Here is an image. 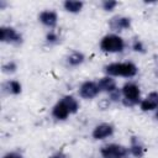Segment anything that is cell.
I'll return each mask as SVG.
<instances>
[{
  "label": "cell",
  "instance_id": "cell-1",
  "mask_svg": "<svg viewBox=\"0 0 158 158\" xmlns=\"http://www.w3.org/2000/svg\"><path fill=\"white\" fill-rule=\"evenodd\" d=\"M104 72L109 77L133 78L138 73V68L132 62H115L104 67Z\"/></svg>",
  "mask_w": 158,
  "mask_h": 158
},
{
  "label": "cell",
  "instance_id": "cell-2",
  "mask_svg": "<svg viewBox=\"0 0 158 158\" xmlns=\"http://www.w3.org/2000/svg\"><path fill=\"white\" fill-rule=\"evenodd\" d=\"M121 93H122L121 102L125 106L132 107L141 102V90L136 83H133V81L125 83L123 86L121 88Z\"/></svg>",
  "mask_w": 158,
  "mask_h": 158
},
{
  "label": "cell",
  "instance_id": "cell-3",
  "mask_svg": "<svg viewBox=\"0 0 158 158\" xmlns=\"http://www.w3.org/2000/svg\"><path fill=\"white\" fill-rule=\"evenodd\" d=\"M99 46L105 53H121L125 49V41L116 33H109L101 38Z\"/></svg>",
  "mask_w": 158,
  "mask_h": 158
},
{
  "label": "cell",
  "instance_id": "cell-4",
  "mask_svg": "<svg viewBox=\"0 0 158 158\" xmlns=\"http://www.w3.org/2000/svg\"><path fill=\"white\" fill-rule=\"evenodd\" d=\"M100 154L102 158H126L128 148L118 143H107L100 148Z\"/></svg>",
  "mask_w": 158,
  "mask_h": 158
},
{
  "label": "cell",
  "instance_id": "cell-5",
  "mask_svg": "<svg viewBox=\"0 0 158 158\" xmlns=\"http://www.w3.org/2000/svg\"><path fill=\"white\" fill-rule=\"evenodd\" d=\"M0 41L2 43L20 46L23 42L22 35L11 26H1L0 27Z\"/></svg>",
  "mask_w": 158,
  "mask_h": 158
},
{
  "label": "cell",
  "instance_id": "cell-6",
  "mask_svg": "<svg viewBox=\"0 0 158 158\" xmlns=\"http://www.w3.org/2000/svg\"><path fill=\"white\" fill-rule=\"evenodd\" d=\"M99 94H100V89H99L98 81L86 80L79 88V96L85 100H91V99L96 98Z\"/></svg>",
  "mask_w": 158,
  "mask_h": 158
},
{
  "label": "cell",
  "instance_id": "cell-7",
  "mask_svg": "<svg viewBox=\"0 0 158 158\" xmlns=\"http://www.w3.org/2000/svg\"><path fill=\"white\" fill-rule=\"evenodd\" d=\"M114 131H115V127L111 125V123H99L94 127L93 132H91V136L96 141H101V139H105L107 137H111L114 135Z\"/></svg>",
  "mask_w": 158,
  "mask_h": 158
},
{
  "label": "cell",
  "instance_id": "cell-8",
  "mask_svg": "<svg viewBox=\"0 0 158 158\" xmlns=\"http://www.w3.org/2000/svg\"><path fill=\"white\" fill-rule=\"evenodd\" d=\"M109 27L114 31V32H121L125 30H128L131 27V19L127 16H121V15H116L114 17L110 19L109 21Z\"/></svg>",
  "mask_w": 158,
  "mask_h": 158
},
{
  "label": "cell",
  "instance_id": "cell-9",
  "mask_svg": "<svg viewBox=\"0 0 158 158\" xmlns=\"http://www.w3.org/2000/svg\"><path fill=\"white\" fill-rule=\"evenodd\" d=\"M38 21L47 28H54L58 22V14L54 10H43L38 14Z\"/></svg>",
  "mask_w": 158,
  "mask_h": 158
},
{
  "label": "cell",
  "instance_id": "cell-10",
  "mask_svg": "<svg viewBox=\"0 0 158 158\" xmlns=\"http://www.w3.org/2000/svg\"><path fill=\"white\" fill-rule=\"evenodd\" d=\"M139 109L144 112L156 111L158 109V91H151L144 99L139 102Z\"/></svg>",
  "mask_w": 158,
  "mask_h": 158
},
{
  "label": "cell",
  "instance_id": "cell-11",
  "mask_svg": "<svg viewBox=\"0 0 158 158\" xmlns=\"http://www.w3.org/2000/svg\"><path fill=\"white\" fill-rule=\"evenodd\" d=\"M69 115H72V114H70L69 109L67 107V105L64 104V101L62 99L58 102H56V105L52 107V116L58 121L67 120L69 117Z\"/></svg>",
  "mask_w": 158,
  "mask_h": 158
},
{
  "label": "cell",
  "instance_id": "cell-12",
  "mask_svg": "<svg viewBox=\"0 0 158 158\" xmlns=\"http://www.w3.org/2000/svg\"><path fill=\"white\" fill-rule=\"evenodd\" d=\"M98 85H99L100 93L111 94L112 91H115V90L117 89L116 80H115L112 77H109V75H105V77L100 78V79L98 80Z\"/></svg>",
  "mask_w": 158,
  "mask_h": 158
},
{
  "label": "cell",
  "instance_id": "cell-13",
  "mask_svg": "<svg viewBox=\"0 0 158 158\" xmlns=\"http://www.w3.org/2000/svg\"><path fill=\"white\" fill-rule=\"evenodd\" d=\"M128 153L132 154L136 158H142L144 154V146L143 143L138 139V137H132L131 138V144L128 147Z\"/></svg>",
  "mask_w": 158,
  "mask_h": 158
},
{
  "label": "cell",
  "instance_id": "cell-14",
  "mask_svg": "<svg viewBox=\"0 0 158 158\" xmlns=\"http://www.w3.org/2000/svg\"><path fill=\"white\" fill-rule=\"evenodd\" d=\"M2 91L9 95H19L22 91V85L19 80L11 79L2 84Z\"/></svg>",
  "mask_w": 158,
  "mask_h": 158
},
{
  "label": "cell",
  "instance_id": "cell-15",
  "mask_svg": "<svg viewBox=\"0 0 158 158\" xmlns=\"http://www.w3.org/2000/svg\"><path fill=\"white\" fill-rule=\"evenodd\" d=\"M84 60H85V56L79 51L70 52L65 58V62L69 67H79L80 64L84 63Z\"/></svg>",
  "mask_w": 158,
  "mask_h": 158
},
{
  "label": "cell",
  "instance_id": "cell-16",
  "mask_svg": "<svg viewBox=\"0 0 158 158\" xmlns=\"http://www.w3.org/2000/svg\"><path fill=\"white\" fill-rule=\"evenodd\" d=\"M63 7L69 14H79L84 7V2L78 0H65L63 2Z\"/></svg>",
  "mask_w": 158,
  "mask_h": 158
},
{
  "label": "cell",
  "instance_id": "cell-17",
  "mask_svg": "<svg viewBox=\"0 0 158 158\" xmlns=\"http://www.w3.org/2000/svg\"><path fill=\"white\" fill-rule=\"evenodd\" d=\"M62 100L64 101V104L69 109L70 114H77L78 112V110H79V101L73 95H64L62 98Z\"/></svg>",
  "mask_w": 158,
  "mask_h": 158
},
{
  "label": "cell",
  "instance_id": "cell-18",
  "mask_svg": "<svg viewBox=\"0 0 158 158\" xmlns=\"http://www.w3.org/2000/svg\"><path fill=\"white\" fill-rule=\"evenodd\" d=\"M1 70L4 74H14L17 70V63L15 60H7L1 65Z\"/></svg>",
  "mask_w": 158,
  "mask_h": 158
},
{
  "label": "cell",
  "instance_id": "cell-19",
  "mask_svg": "<svg viewBox=\"0 0 158 158\" xmlns=\"http://www.w3.org/2000/svg\"><path fill=\"white\" fill-rule=\"evenodd\" d=\"M59 41H60V37H59V35H58L56 31L49 30V31L46 33V42H47L48 44H57Z\"/></svg>",
  "mask_w": 158,
  "mask_h": 158
},
{
  "label": "cell",
  "instance_id": "cell-20",
  "mask_svg": "<svg viewBox=\"0 0 158 158\" xmlns=\"http://www.w3.org/2000/svg\"><path fill=\"white\" fill-rule=\"evenodd\" d=\"M117 5H118V2L115 1V0H104V1L101 2V7H102V10L106 11V12H110V11L115 10V7H116Z\"/></svg>",
  "mask_w": 158,
  "mask_h": 158
},
{
  "label": "cell",
  "instance_id": "cell-21",
  "mask_svg": "<svg viewBox=\"0 0 158 158\" xmlns=\"http://www.w3.org/2000/svg\"><path fill=\"white\" fill-rule=\"evenodd\" d=\"M132 49L135 52H138V53H146V47H144L143 42L141 40H138V38L133 40V42H132Z\"/></svg>",
  "mask_w": 158,
  "mask_h": 158
},
{
  "label": "cell",
  "instance_id": "cell-22",
  "mask_svg": "<svg viewBox=\"0 0 158 158\" xmlns=\"http://www.w3.org/2000/svg\"><path fill=\"white\" fill-rule=\"evenodd\" d=\"M109 100L110 101H114V102H118L122 100V93H121V89H116L115 91H112L111 94H109Z\"/></svg>",
  "mask_w": 158,
  "mask_h": 158
},
{
  "label": "cell",
  "instance_id": "cell-23",
  "mask_svg": "<svg viewBox=\"0 0 158 158\" xmlns=\"http://www.w3.org/2000/svg\"><path fill=\"white\" fill-rule=\"evenodd\" d=\"M2 158H23V156L20 153V152H16V151H11V152H7L2 156Z\"/></svg>",
  "mask_w": 158,
  "mask_h": 158
},
{
  "label": "cell",
  "instance_id": "cell-24",
  "mask_svg": "<svg viewBox=\"0 0 158 158\" xmlns=\"http://www.w3.org/2000/svg\"><path fill=\"white\" fill-rule=\"evenodd\" d=\"M49 158H68V157H67V154H65L63 151H58V152L53 153Z\"/></svg>",
  "mask_w": 158,
  "mask_h": 158
},
{
  "label": "cell",
  "instance_id": "cell-25",
  "mask_svg": "<svg viewBox=\"0 0 158 158\" xmlns=\"http://www.w3.org/2000/svg\"><path fill=\"white\" fill-rule=\"evenodd\" d=\"M6 5H7V2L5 0H0V10H4Z\"/></svg>",
  "mask_w": 158,
  "mask_h": 158
},
{
  "label": "cell",
  "instance_id": "cell-26",
  "mask_svg": "<svg viewBox=\"0 0 158 158\" xmlns=\"http://www.w3.org/2000/svg\"><path fill=\"white\" fill-rule=\"evenodd\" d=\"M154 118H156V120L158 121V109H157V110L154 111Z\"/></svg>",
  "mask_w": 158,
  "mask_h": 158
}]
</instances>
